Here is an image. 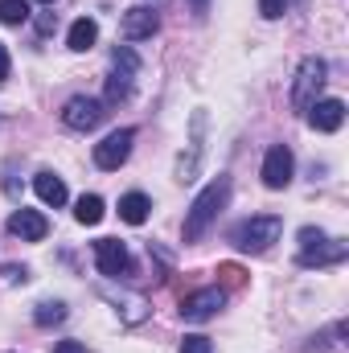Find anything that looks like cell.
I'll return each mask as SVG.
<instances>
[{"instance_id": "2", "label": "cell", "mask_w": 349, "mask_h": 353, "mask_svg": "<svg viewBox=\"0 0 349 353\" xmlns=\"http://www.w3.org/2000/svg\"><path fill=\"white\" fill-rule=\"evenodd\" d=\"M279 234H283V218H275V214H255V218H247V222L235 226L230 243H235L243 255H263L271 243H279Z\"/></svg>"}, {"instance_id": "18", "label": "cell", "mask_w": 349, "mask_h": 353, "mask_svg": "<svg viewBox=\"0 0 349 353\" xmlns=\"http://www.w3.org/2000/svg\"><path fill=\"white\" fill-rule=\"evenodd\" d=\"M33 321H37L41 329L62 325V321H66V304H62V300H41V304H37V312H33Z\"/></svg>"}, {"instance_id": "26", "label": "cell", "mask_w": 349, "mask_h": 353, "mask_svg": "<svg viewBox=\"0 0 349 353\" xmlns=\"http://www.w3.org/2000/svg\"><path fill=\"white\" fill-rule=\"evenodd\" d=\"M54 353H87V345H83V341H58Z\"/></svg>"}, {"instance_id": "5", "label": "cell", "mask_w": 349, "mask_h": 353, "mask_svg": "<svg viewBox=\"0 0 349 353\" xmlns=\"http://www.w3.org/2000/svg\"><path fill=\"white\" fill-rule=\"evenodd\" d=\"M132 144H136V128H115L103 144H94V165L103 173H115L132 157Z\"/></svg>"}, {"instance_id": "9", "label": "cell", "mask_w": 349, "mask_h": 353, "mask_svg": "<svg viewBox=\"0 0 349 353\" xmlns=\"http://www.w3.org/2000/svg\"><path fill=\"white\" fill-rule=\"evenodd\" d=\"M296 173V161H292V148L288 144H271L267 157H263V185L267 189H288Z\"/></svg>"}, {"instance_id": "24", "label": "cell", "mask_w": 349, "mask_h": 353, "mask_svg": "<svg viewBox=\"0 0 349 353\" xmlns=\"http://www.w3.org/2000/svg\"><path fill=\"white\" fill-rule=\"evenodd\" d=\"M54 29H58V17H54V12H41V17H37V33H41V37H50Z\"/></svg>"}, {"instance_id": "20", "label": "cell", "mask_w": 349, "mask_h": 353, "mask_svg": "<svg viewBox=\"0 0 349 353\" xmlns=\"http://www.w3.org/2000/svg\"><path fill=\"white\" fill-rule=\"evenodd\" d=\"M181 353H214V341H210V337H201V333H185Z\"/></svg>"}, {"instance_id": "17", "label": "cell", "mask_w": 349, "mask_h": 353, "mask_svg": "<svg viewBox=\"0 0 349 353\" xmlns=\"http://www.w3.org/2000/svg\"><path fill=\"white\" fill-rule=\"evenodd\" d=\"M103 214H107V210H103V197H99V193H83L79 205H74V218H79L83 226H99Z\"/></svg>"}, {"instance_id": "27", "label": "cell", "mask_w": 349, "mask_h": 353, "mask_svg": "<svg viewBox=\"0 0 349 353\" xmlns=\"http://www.w3.org/2000/svg\"><path fill=\"white\" fill-rule=\"evenodd\" d=\"M8 79V50H4V41H0V83Z\"/></svg>"}, {"instance_id": "11", "label": "cell", "mask_w": 349, "mask_h": 353, "mask_svg": "<svg viewBox=\"0 0 349 353\" xmlns=\"http://www.w3.org/2000/svg\"><path fill=\"white\" fill-rule=\"evenodd\" d=\"M157 29H161V12H152V8H128L123 21H119L123 41H144V37H152Z\"/></svg>"}, {"instance_id": "19", "label": "cell", "mask_w": 349, "mask_h": 353, "mask_svg": "<svg viewBox=\"0 0 349 353\" xmlns=\"http://www.w3.org/2000/svg\"><path fill=\"white\" fill-rule=\"evenodd\" d=\"M33 17L29 0H0V25H25Z\"/></svg>"}, {"instance_id": "6", "label": "cell", "mask_w": 349, "mask_h": 353, "mask_svg": "<svg viewBox=\"0 0 349 353\" xmlns=\"http://www.w3.org/2000/svg\"><path fill=\"white\" fill-rule=\"evenodd\" d=\"M94 263H99V271H103L107 279H128V275L136 271L128 247H123L119 239H99V243H94Z\"/></svg>"}, {"instance_id": "21", "label": "cell", "mask_w": 349, "mask_h": 353, "mask_svg": "<svg viewBox=\"0 0 349 353\" xmlns=\"http://www.w3.org/2000/svg\"><path fill=\"white\" fill-rule=\"evenodd\" d=\"M317 243H325V230L304 226V230H300V251H308V247H317Z\"/></svg>"}, {"instance_id": "29", "label": "cell", "mask_w": 349, "mask_h": 353, "mask_svg": "<svg viewBox=\"0 0 349 353\" xmlns=\"http://www.w3.org/2000/svg\"><path fill=\"white\" fill-rule=\"evenodd\" d=\"M37 4H54V0H37Z\"/></svg>"}, {"instance_id": "10", "label": "cell", "mask_w": 349, "mask_h": 353, "mask_svg": "<svg viewBox=\"0 0 349 353\" xmlns=\"http://www.w3.org/2000/svg\"><path fill=\"white\" fill-rule=\"evenodd\" d=\"M8 234L12 239H21V243H41L46 234H50V218L41 214V210H12L8 214Z\"/></svg>"}, {"instance_id": "23", "label": "cell", "mask_w": 349, "mask_h": 353, "mask_svg": "<svg viewBox=\"0 0 349 353\" xmlns=\"http://www.w3.org/2000/svg\"><path fill=\"white\" fill-rule=\"evenodd\" d=\"M218 275H222V283H226V288H239V283H243V271H239L235 263H226Z\"/></svg>"}, {"instance_id": "1", "label": "cell", "mask_w": 349, "mask_h": 353, "mask_svg": "<svg viewBox=\"0 0 349 353\" xmlns=\"http://www.w3.org/2000/svg\"><path fill=\"white\" fill-rule=\"evenodd\" d=\"M226 201H230V176H214V181L193 197V205H189V214H185V226H181L185 243H197V239L218 222V214L226 210Z\"/></svg>"}, {"instance_id": "14", "label": "cell", "mask_w": 349, "mask_h": 353, "mask_svg": "<svg viewBox=\"0 0 349 353\" xmlns=\"http://www.w3.org/2000/svg\"><path fill=\"white\" fill-rule=\"evenodd\" d=\"M33 189H37V197H41L46 205H54V210L66 205V197H70V193H66V181L58 173H50V169H41V173L33 176Z\"/></svg>"}, {"instance_id": "12", "label": "cell", "mask_w": 349, "mask_h": 353, "mask_svg": "<svg viewBox=\"0 0 349 353\" xmlns=\"http://www.w3.org/2000/svg\"><path fill=\"white\" fill-rule=\"evenodd\" d=\"M308 123H312L317 132H337V128L346 123V103H341V99H317V103L308 107Z\"/></svg>"}, {"instance_id": "4", "label": "cell", "mask_w": 349, "mask_h": 353, "mask_svg": "<svg viewBox=\"0 0 349 353\" xmlns=\"http://www.w3.org/2000/svg\"><path fill=\"white\" fill-rule=\"evenodd\" d=\"M325 83H329V66H325V58H304V62L296 66L292 107H296V111H308V107L317 103V94H321Z\"/></svg>"}, {"instance_id": "28", "label": "cell", "mask_w": 349, "mask_h": 353, "mask_svg": "<svg viewBox=\"0 0 349 353\" xmlns=\"http://www.w3.org/2000/svg\"><path fill=\"white\" fill-rule=\"evenodd\" d=\"M189 8H193L197 17H206V8H210V0H189Z\"/></svg>"}, {"instance_id": "25", "label": "cell", "mask_w": 349, "mask_h": 353, "mask_svg": "<svg viewBox=\"0 0 349 353\" xmlns=\"http://www.w3.org/2000/svg\"><path fill=\"white\" fill-rule=\"evenodd\" d=\"M4 279H8V283H25V279H29V267L8 263V267H4Z\"/></svg>"}, {"instance_id": "16", "label": "cell", "mask_w": 349, "mask_h": 353, "mask_svg": "<svg viewBox=\"0 0 349 353\" xmlns=\"http://www.w3.org/2000/svg\"><path fill=\"white\" fill-rule=\"evenodd\" d=\"M94 41H99V25H94L90 17H79V21L70 25V33H66V46L79 50V54H87Z\"/></svg>"}, {"instance_id": "7", "label": "cell", "mask_w": 349, "mask_h": 353, "mask_svg": "<svg viewBox=\"0 0 349 353\" xmlns=\"http://www.w3.org/2000/svg\"><path fill=\"white\" fill-rule=\"evenodd\" d=\"M222 304H226V292H222V288H201V292H189V296L181 300V316H185L189 325H206L210 316L222 312Z\"/></svg>"}, {"instance_id": "22", "label": "cell", "mask_w": 349, "mask_h": 353, "mask_svg": "<svg viewBox=\"0 0 349 353\" xmlns=\"http://www.w3.org/2000/svg\"><path fill=\"white\" fill-rule=\"evenodd\" d=\"M283 8H288V0H259V12L267 21H275V17H283Z\"/></svg>"}, {"instance_id": "8", "label": "cell", "mask_w": 349, "mask_h": 353, "mask_svg": "<svg viewBox=\"0 0 349 353\" xmlns=\"http://www.w3.org/2000/svg\"><path fill=\"white\" fill-rule=\"evenodd\" d=\"M103 103L99 99H90V94H74L66 107H62V123L70 128V132H94L99 123H103Z\"/></svg>"}, {"instance_id": "3", "label": "cell", "mask_w": 349, "mask_h": 353, "mask_svg": "<svg viewBox=\"0 0 349 353\" xmlns=\"http://www.w3.org/2000/svg\"><path fill=\"white\" fill-rule=\"evenodd\" d=\"M136 74H140V58L136 50L119 46L111 54V74H107V103H128L132 87H136Z\"/></svg>"}, {"instance_id": "13", "label": "cell", "mask_w": 349, "mask_h": 353, "mask_svg": "<svg viewBox=\"0 0 349 353\" xmlns=\"http://www.w3.org/2000/svg\"><path fill=\"white\" fill-rule=\"evenodd\" d=\"M349 255V247L341 239H325V243H317V247H308V251H300L296 255V263L300 267H329V263H341Z\"/></svg>"}, {"instance_id": "15", "label": "cell", "mask_w": 349, "mask_h": 353, "mask_svg": "<svg viewBox=\"0 0 349 353\" xmlns=\"http://www.w3.org/2000/svg\"><path fill=\"white\" fill-rule=\"evenodd\" d=\"M148 210H152V201H148L144 193H123V197H119V218H123L128 226H144V222H148Z\"/></svg>"}]
</instances>
